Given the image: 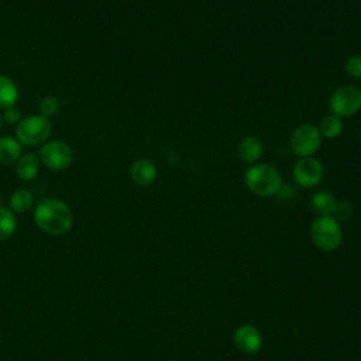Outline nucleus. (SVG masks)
I'll list each match as a JSON object with an SVG mask.
<instances>
[{"mask_svg": "<svg viewBox=\"0 0 361 361\" xmlns=\"http://www.w3.org/2000/svg\"><path fill=\"white\" fill-rule=\"evenodd\" d=\"M336 214V220L337 219H348L351 214H353V206L348 203V202H338L334 207V212Z\"/></svg>", "mask_w": 361, "mask_h": 361, "instance_id": "21", "label": "nucleus"}, {"mask_svg": "<svg viewBox=\"0 0 361 361\" xmlns=\"http://www.w3.org/2000/svg\"><path fill=\"white\" fill-rule=\"evenodd\" d=\"M309 234L313 244L323 251H333L343 241L341 226L331 216H319L314 219L310 224Z\"/></svg>", "mask_w": 361, "mask_h": 361, "instance_id": "3", "label": "nucleus"}, {"mask_svg": "<svg viewBox=\"0 0 361 361\" xmlns=\"http://www.w3.org/2000/svg\"><path fill=\"white\" fill-rule=\"evenodd\" d=\"M244 180L247 188L261 197L275 196L282 186L281 173L269 164H257L250 166L244 175Z\"/></svg>", "mask_w": 361, "mask_h": 361, "instance_id": "2", "label": "nucleus"}, {"mask_svg": "<svg viewBox=\"0 0 361 361\" xmlns=\"http://www.w3.org/2000/svg\"><path fill=\"white\" fill-rule=\"evenodd\" d=\"M130 176L134 183L141 186H148L157 179V166L149 159H138L130 168Z\"/></svg>", "mask_w": 361, "mask_h": 361, "instance_id": "10", "label": "nucleus"}, {"mask_svg": "<svg viewBox=\"0 0 361 361\" xmlns=\"http://www.w3.org/2000/svg\"><path fill=\"white\" fill-rule=\"evenodd\" d=\"M3 118H4L8 124H18V123L21 121V111H20V109L16 107V106L7 107V109H4Z\"/></svg>", "mask_w": 361, "mask_h": 361, "instance_id": "22", "label": "nucleus"}, {"mask_svg": "<svg viewBox=\"0 0 361 361\" xmlns=\"http://www.w3.org/2000/svg\"><path fill=\"white\" fill-rule=\"evenodd\" d=\"M293 195H295V189L290 186V185H283L282 183V186L279 188V190H278V193L275 195L276 197H279V199H292L293 197Z\"/></svg>", "mask_w": 361, "mask_h": 361, "instance_id": "23", "label": "nucleus"}, {"mask_svg": "<svg viewBox=\"0 0 361 361\" xmlns=\"http://www.w3.org/2000/svg\"><path fill=\"white\" fill-rule=\"evenodd\" d=\"M331 114L337 117H350L361 107V89L354 85L341 86L330 97Z\"/></svg>", "mask_w": 361, "mask_h": 361, "instance_id": "5", "label": "nucleus"}, {"mask_svg": "<svg viewBox=\"0 0 361 361\" xmlns=\"http://www.w3.org/2000/svg\"><path fill=\"white\" fill-rule=\"evenodd\" d=\"M0 127H1V114H0Z\"/></svg>", "mask_w": 361, "mask_h": 361, "instance_id": "24", "label": "nucleus"}, {"mask_svg": "<svg viewBox=\"0 0 361 361\" xmlns=\"http://www.w3.org/2000/svg\"><path fill=\"white\" fill-rule=\"evenodd\" d=\"M16 164H17V166H16L17 176L21 180L30 182L39 172V158L34 152H28V154L20 157V159Z\"/></svg>", "mask_w": 361, "mask_h": 361, "instance_id": "11", "label": "nucleus"}, {"mask_svg": "<svg viewBox=\"0 0 361 361\" xmlns=\"http://www.w3.org/2000/svg\"><path fill=\"white\" fill-rule=\"evenodd\" d=\"M34 220L42 231L51 235H61L72 226V212L65 202L48 197L37 204Z\"/></svg>", "mask_w": 361, "mask_h": 361, "instance_id": "1", "label": "nucleus"}, {"mask_svg": "<svg viewBox=\"0 0 361 361\" xmlns=\"http://www.w3.org/2000/svg\"><path fill=\"white\" fill-rule=\"evenodd\" d=\"M39 159L51 171H63L71 166L73 161V151L66 142L54 140L41 147Z\"/></svg>", "mask_w": 361, "mask_h": 361, "instance_id": "7", "label": "nucleus"}, {"mask_svg": "<svg viewBox=\"0 0 361 361\" xmlns=\"http://www.w3.org/2000/svg\"><path fill=\"white\" fill-rule=\"evenodd\" d=\"M17 228V219L10 207H0V241L8 240Z\"/></svg>", "mask_w": 361, "mask_h": 361, "instance_id": "16", "label": "nucleus"}, {"mask_svg": "<svg viewBox=\"0 0 361 361\" xmlns=\"http://www.w3.org/2000/svg\"><path fill=\"white\" fill-rule=\"evenodd\" d=\"M20 157H21L20 141L10 135L0 137V162L4 165H11L17 162Z\"/></svg>", "mask_w": 361, "mask_h": 361, "instance_id": "12", "label": "nucleus"}, {"mask_svg": "<svg viewBox=\"0 0 361 361\" xmlns=\"http://www.w3.org/2000/svg\"><path fill=\"white\" fill-rule=\"evenodd\" d=\"M238 155L247 164H254L262 155V144L255 137H245L238 145Z\"/></svg>", "mask_w": 361, "mask_h": 361, "instance_id": "13", "label": "nucleus"}, {"mask_svg": "<svg viewBox=\"0 0 361 361\" xmlns=\"http://www.w3.org/2000/svg\"><path fill=\"white\" fill-rule=\"evenodd\" d=\"M323 164L313 157L299 158L293 166V179L302 188L316 186L323 179Z\"/></svg>", "mask_w": 361, "mask_h": 361, "instance_id": "8", "label": "nucleus"}, {"mask_svg": "<svg viewBox=\"0 0 361 361\" xmlns=\"http://www.w3.org/2000/svg\"><path fill=\"white\" fill-rule=\"evenodd\" d=\"M336 204H337L336 197L331 193H329V192H317L310 199V206L320 216L331 214L334 212Z\"/></svg>", "mask_w": 361, "mask_h": 361, "instance_id": "15", "label": "nucleus"}, {"mask_svg": "<svg viewBox=\"0 0 361 361\" xmlns=\"http://www.w3.org/2000/svg\"><path fill=\"white\" fill-rule=\"evenodd\" d=\"M320 134L324 135L326 138H336L341 134L343 131V123L341 118L334 116V114H329L326 116L322 123H320Z\"/></svg>", "mask_w": 361, "mask_h": 361, "instance_id": "18", "label": "nucleus"}, {"mask_svg": "<svg viewBox=\"0 0 361 361\" xmlns=\"http://www.w3.org/2000/svg\"><path fill=\"white\" fill-rule=\"evenodd\" d=\"M18 99V89L16 83L4 75H0V107L7 109L16 106Z\"/></svg>", "mask_w": 361, "mask_h": 361, "instance_id": "14", "label": "nucleus"}, {"mask_svg": "<svg viewBox=\"0 0 361 361\" xmlns=\"http://www.w3.org/2000/svg\"><path fill=\"white\" fill-rule=\"evenodd\" d=\"M52 131V124L49 118L41 114H32L23 117L16 127V135L20 144L24 145H38L48 140Z\"/></svg>", "mask_w": 361, "mask_h": 361, "instance_id": "4", "label": "nucleus"}, {"mask_svg": "<svg viewBox=\"0 0 361 361\" xmlns=\"http://www.w3.org/2000/svg\"><path fill=\"white\" fill-rule=\"evenodd\" d=\"M58 110H59V102L54 96H45L39 102V113H41V116H44L47 118L55 116L58 113Z\"/></svg>", "mask_w": 361, "mask_h": 361, "instance_id": "19", "label": "nucleus"}, {"mask_svg": "<svg viewBox=\"0 0 361 361\" xmlns=\"http://www.w3.org/2000/svg\"><path fill=\"white\" fill-rule=\"evenodd\" d=\"M345 71L348 76L361 80V55H351L345 61Z\"/></svg>", "mask_w": 361, "mask_h": 361, "instance_id": "20", "label": "nucleus"}, {"mask_svg": "<svg viewBox=\"0 0 361 361\" xmlns=\"http://www.w3.org/2000/svg\"><path fill=\"white\" fill-rule=\"evenodd\" d=\"M34 203L32 195L27 189H17L10 196V209L16 213H24L31 209Z\"/></svg>", "mask_w": 361, "mask_h": 361, "instance_id": "17", "label": "nucleus"}, {"mask_svg": "<svg viewBox=\"0 0 361 361\" xmlns=\"http://www.w3.org/2000/svg\"><path fill=\"white\" fill-rule=\"evenodd\" d=\"M234 344L240 351L245 354H255L262 345V336L257 327L244 324L235 330Z\"/></svg>", "mask_w": 361, "mask_h": 361, "instance_id": "9", "label": "nucleus"}, {"mask_svg": "<svg viewBox=\"0 0 361 361\" xmlns=\"http://www.w3.org/2000/svg\"><path fill=\"white\" fill-rule=\"evenodd\" d=\"M289 144L298 157H312V154H314L322 144V134L319 127L313 124H302L296 127L290 134Z\"/></svg>", "mask_w": 361, "mask_h": 361, "instance_id": "6", "label": "nucleus"}]
</instances>
